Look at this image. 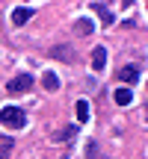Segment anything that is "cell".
Here are the masks:
<instances>
[{
  "label": "cell",
  "mask_w": 148,
  "mask_h": 159,
  "mask_svg": "<svg viewBox=\"0 0 148 159\" xmlns=\"http://www.w3.org/2000/svg\"><path fill=\"white\" fill-rule=\"evenodd\" d=\"M0 124L9 127V130H21L27 124V115H24L21 106H3L0 109Z\"/></svg>",
  "instance_id": "6da1fadb"
},
{
  "label": "cell",
  "mask_w": 148,
  "mask_h": 159,
  "mask_svg": "<svg viewBox=\"0 0 148 159\" xmlns=\"http://www.w3.org/2000/svg\"><path fill=\"white\" fill-rule=\"evenodd\" d=\"M30 89H33V77H30V74H18L9 85H6L9 94H21V91H30Z\"/></svg>",
  "instance_id": "7a4b0ae2"
},
{
  "label": "cell",
  "mask_w": 148,
  "mask_h": 159,
  "mask_svg": "<svg viewBox=\"0 0 148 159\" xmlns=\"http://www.w3.org/2000/svg\"><path fill=\"white\" fill-rule=\"evenodd\" d=\"M104 65H107V47L98 44L95 50H92V71H95V74H101Z\"/></svg>",
  "instance_id": "3957f363"
},
{
  "label": "cell",
  "mask_w": 148,
  "mask_h": 159,
  "mask_svg": "<svg viewBox=\"0 0 148 159\" xmlns=\"http://www.w3.org/2000/svg\"><path fill=\"white\" fill-rule=\"evenodd\" d=\"M33 12H36V9H30V6H18V9L12 12V24H15V27H21V24H27L30 18H33Z\"/></svg>",
  "instance_id": "277c9868"
},
{
  "label": "cell",
  "mask_w": 148,
  "mask_h": 159,
  "mask_svg": "<svg viewBox=\"0 0 148 159\" xmlns=\"http://www.w3.org/2000/svg\"><path fill=\"white\" fill-rule=\"evenodd\" d=\"M51 56H53V59H59V62H74V50H71L68 44L53 47V50H51Z\"/></svg>",
  "instance_id": "5b68a950"
},
{
  "label": "cell",
  "mask_w": 148,
  "mask_h": 159,
  "mask_svg": "<svg viewBox=\"0 0 148 159\" xmlns=\"http://www.w3.org/2000/svg\"><path fill=\"white\" fill-rule=\"evenodd\" d=\"M92 30H95V24H92L89 18H80V21H74V27H71V33H74V35H89Z\"/></svg>",
  "instance_id": "8992f818"
},
{
  "label": "cell",
  "mask_w": 148,
  "mask_h": 159,
  "mask_svg": "<svg viewBox=\"0 0 148 159\" xmlns=\"http://www.w3.org/2000/svg\"><path fill=\"white\" fill-rule=\"evenodd\" d=\"M42 89L45 91H57L59 89V77L53 74V71H45V74H42Z\"/></svg>",
  "instance_id": "52a82bcc"
},
{
  "label": "cell",
  "mask_w": 148,
  "mask_h": 159,
  "mask_svg": "<svg viewBox=\"0 0 148 159\" xmlns=\"http://www.w3.org/2000/svg\"><path fill=\"white\" fill-rule=\"evenodd\" d=\"M119 80H121V83H127V85H133L139 80V71L133 68V65H125V68L119 71Z\"/></svg>",
  "instance_id": "ba28073f"
},
{
  "label": "cell",
  "mask_w": 148,
  "mask_h": 159,
  "mask_svg": "<svg viewBox=\"0 0 148 159\" xmlns=\"http://www.w3.org/2000/svg\"><path fill=\"white\" fill-rule=\"evenodd\" d=\"M74 139H77V127L68 124V127H62V130L53 136V142H74Z\"/></svg>",
  "instance_id": "9c48e42d"
},
{
  "label": "cell",
  "mask_w": 148,
  "mask_h": 159,
  "mask_svg": "<svg viewBox=\"0 0 148 159\" xmlns=\"http://www.w3.org/2000/svg\"><path fill=\"white\" fill-rule=\"evenodd\" d=\"M92 9H95L98 15H101V21H104V27H110V24L116 21V18H113V12L107 9V3H92Z\"/></svg>",
  "instance_id": "30bf717a"
},
{
  "label": "cell",
  "mask_w": 148,
  "mask_h": 159,
  "mask_svg": "<svg viewBox=\"0 0 148 159\" xmlns=\"http://www.w3.org/2000/svg\"><path fill=\"white\" fill-rule=\"evenodd\" d=\"M113 100L119 103V106H127V103L133 100V91H131V89H116V91H113Z\"/></svg>",
  "instance_id": "8fae6325"
},
{
  "label": "cell",
  "mask_w": 148,
  "mask_h": 159,
  "mask_svg": "<svg viewBox=\"0 0 148 159\" xmlns=\"http://www.w3.org/2000/svg\"><path fill=\"white\" fill-rule=\"evenodd\" d=\"M12 148H15V139L12 136H0V159H9Z\"/></svg>",
  "instance_id": "7c38bea8"
},
{
  "label": "cell",
  "mask_w": 148,
  "mask_h": 159,
  "mask_svg": "<svg viewBox=\"0 0 148 159\" xmlns=\"http://www.w3.org/2000/svg\"><path fill=\"white\" fill-rule=\"evenodd\" d=\"M74 109H77V121H80V124L89 121V103H86V100H77V103H74Z\"/></svg>",
  "instance_id": "4fadbf2b"
},
{
  "label": "cell",
  "mask_w": 148,
  "mask_h": 159,
  "mask_svg": "<svg viewBox=\"0 0 148 159\" xmlns=\"http://www.w3.org/2000/svg\"><path fill=\"white\" fill-rule=\"evenodd\" d=\"M95 156H98V144L89 142V144H86V159H95Z\"/></svg>",
  "instance_id": "5bb4252c"
}]
</instances>
